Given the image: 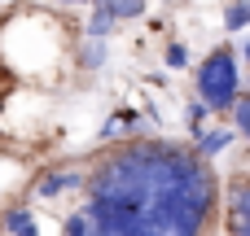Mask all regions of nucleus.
I'll list each match as a JSON object with an SVG mask.
<instances>
[{
	"label": "nucleus",
	"mask_w": 250,
	"mask_h": 236,
	"mask_svg": "<svg viewBox=\"0 0 250 236\" xmlns=\"http://www.w3.org/2000/svg\"><path fill=\"white\" fill-rule=\"evenodd\" d=\"M224 26H229V31L250 26V0H233V4L224 9Z\"/></svg>",
	"instance_id": "nucleus-10"
},
{
	"label": "nucleus",
	"mask_w": 250,
	"mask_h": 236,
	"mask_svg": "<svg viewBox=\"0 0 250 236\" xmlns=\"http://www.w3.org/2000/svg\"><path fill=\"white\" fill-rule=\"evenodd\" d=\"M83 184H88V175H83V171L62 166V171H48V175H40V180H35V197H40V201H48V197H57V193H66V188H83Z\"/></svg>",
	"instance_id": "nucleus-4"
},
{
	"label": "nucleus",
	"mask_w": 250,
	"mask_h": 236,
	"mask_svg": "<svg viewBox=\"0 0 250 236\" xmlns=\"http://www.w3.org/2000/svg\"><path fill=\"white\" fill-rule=\"evenodd\" d=\"M224 228L229 236H250V180H233L224 188Z\"/></svg>",
	"instance_id": "nucleus-3"
},
{
	"label": "nucleus",
	"mask_w": 250,
	"mask_h": 236,
	"mask_svg": "<svg viewBox=\"0 0 250 236\" xmlns=\"http://www.w3.org/2000/svg\"><path fill=\"white\" fill-rule=\"evenodd\" d=\"M66 4H83V0H66Z\"/></svg>",
	"instance_id": "nucleus-16"
},
{
	"label": "nucleus",
	"mask_w": 250,
	"mask_h": 236,
	"mask_svg": "<svg viewBox=\"0 0 250 236\" xmlns=\"http://www.w3.org/2000/svg\"><path fill=\"white\" fill-rule=\"evenodd\" d=\"M18 236H40V228H35V223H31V228H22V232Z\"/></svg>",
	"instance_id": "nucleus-14"
},
{
	"label": "nucleus",
	"mask_w": 250,
	"mask_h": 236,
	"mask_svg": "<svg viewBox=\"0 0 250 236\" xmlns=\"http://www.w3.org/2000/svg\"><path fill=\"white\" fill-rule=\"evenodd\" d=\"M163 57H167V66H171V70H185V66H189V48H185V44H167V53H163Z\"/></svg>",
	"instance_id": "nucleus-12"
},
{
	"label": "nucleus",
	"mask_w": 250,
	"mask_h": 236,
	"mask_svg": "<svg viewBox=\"0 0 250 236\" xmlns=\"http://www.w3.org/2000/svg\"><path fill=\"white\" fill-rule=\"evenodd\" d=\"M97 4H105V9L114 13V22H123V18H141L149 0H97Z\"/></svg>",
	"instance_id": "nucleus-9"
},
{
	"label": "nucleus",
	"mask_w": 250,
	"mask_h": 236,
	"mask_svg": "<svg viewBox=\"0 0 250 236\" xmlns=\"http://www.w3.org/2000/svg\"><path fill=\"white\" fill-rule=\"evenodd\" d=\"M75 66H79V70H101V66H105V44H101V39H88V44L75 53Z\"/></svg>",
	"instance_id": "nucleus-6"
},
{
	"label": "nucleus",
	"mask_w": 250,
	"mask_h": 236,
	"mask_svg": "<svg viewBox=\"0 0 250 236\" xmlns=\"http://www.w3.org/2000/svg\"><path fill=\"white\" fill-rule=\"evenodd\" d=\"M110 31H114V13H110L105 4H97V13H92V22H88V39H101V44H105Z\"/></svg>",
	"instance_id": "nucleus-8"
},
{
	"label": "nucleus",
	"mask_w": 250,
	"mask_h": 236,
	"mask_svg": "<svg viewBox=\"0 0 250 236\" xmlns=\"http://www.w3.org/2000/svg\"><path fill=\"white\" fill-rule=\"evenodd\" d=\"M233 136H237L233 127H215V131H202V136H198V158H202V162L220 158V153L233 145Z\"/></svg>",
	"instance_id": "nucleus-5"
},
{
	"label": "nucleus",
	"mask_w": 250,
	"mask_h": 236,
	"mask_svg": "<svg viewBox=\"0 0 250 236\" xmlns=\"http://www.w3.org/2000/svg\"><path fill=\"white\" fill-rule=\"evenodd\" d=\"M207 114H211V109H207L202 101H193V105H189V127H193V136H202V123H207Z\"/></svg>",
	"instance_id": "nucleus-13"
},
{
	"label": "nucleus",
	"mask_w": 250,
	"mask_h": 236,
	"mask_svg": "<svg viewBox=\"0 0 250 236\" xmlns=\"http://www.w3.org/2000/svg\"><path fill=\"white\" fill-rule=\"evenodd\" d=\"M92 236H207L220 184L198 149L176 140H127L88 171Z\"/></svg>",
	"instance_id": "nucleus-1"
},
{
	"label": "nucleus",
	"mask_w": 250,
	"mask_h": 236,
	"mask_svg": "<svg viewBox=\"0 0 250 236\" xmlns=\"http://www.w3.org/2000/svg\"><path fill=\"white\" fill-rule=\"evenodd\" d=\"M233 131L250 140V96H242V101L233 105Z\"/></svg>",
	"instance_id": "nucleus-11"
},
{
	"label": "nucleus",
	"mask_w": 250,
	"mask_h": 236,
	"mask_svg": "<svg viewBox=\"0 0 250 236\" xmlns=\"http://www.w3.org/2000/svg\"><path fill=\"white\" fill-rule=\"evenodd\" d=\"M242 57H246V61H250V39H246V48H242Z\"/></svg>",
	"instance_id": "nucleus-15"
},
{
	"label": "nucleus",
	"mask_w": 250,
	"mask_h": 236,
	"mask_svg": "<svg viewBox=\"0 0 250 236\" xmlns=\"http://www.w3.org/2000/svg\"><path fill=\"white\" fill-rule=\"evenodd\" d=\"M237 88H242V74H237L233 48H215V53L198 66V101H202L207 109H229V114H233V105L242 101Z\"/></svg>",
	"instance_id": "nucleus-2"
},
{
	"label": "nucleus",
	"mask_w": 250,
	"mask_h": 236,
	"mask_svg": "<svg viewBox=\"0 0 250 236\" xmlns=\"http://www.w3.org/2000/svg\"><path fill=\"white\" fill-rule=\"evenodd\" d=\"M35 219H31V210L26 206H9L4 215H0V232H9V236H18L22 228H31Z\"/></svg>",
	"instance_id": "nucleus-7"
}]
</instances>
